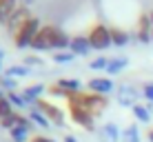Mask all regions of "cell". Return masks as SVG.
<instances>
[{"label": "cell", "instance_id": "6da1fadb", "mask_svg": "<svg viewBox=\"0 0 153 142\" xmlns=\"http://www.w3.org/2000/svg\"><path fill=\"white\" fill-rule=\"evenodd\" d=\"M67 104H80V107H84L87 111H91L93 115L104 113V109L109 107V98L107 96H100V93H91V91H73L67 96Z\"/></svg>", "mask_w": 153, "mask_h": 142}, {"label": "cell", "instance_id": "7a4b0ae2", "mask_svg": "<svg viewBox=\"0 0 153 142\" xmlns=\"http://www.w3.org/2000/svg\"><path fill=\"white\" fill-rule=\"evenodd\" d=\"M87 38H89L91 49H98V51H104V49H109V47L113 45V42H111V29H109L104 22L93 25V27L89 29Z\"/></svg>", "mask_w": 153, "mask_h": 142}, {"label": "cell", "instance_id": "3957f363", "mask_svg": "<svg viewBox=\"0 0 153 142\" xmlns=\"http://www.w3.org/2000/svg\"><path fill=\"white\" fill-rule=\"evenodd\" d=\"M40 29H42L40 18L31 16V18L27 20V25H25V27L13 36V45L18 47V49H27V47H31V42H33V38H36V33H38Z\"/></svg>", "mask_w": 153, "mask_h": 142}, {"label": "cell", "instance_id": "277c9868", "mask_svg": "<svg viewBox=\"0 0 153 142\" xmlns=\"http://www.w3.org/2000/svg\"><path fill=\"white\" fill-rule=\"evenodd\" d=\"M69 115L71 120L76 124H80V127H84L87 131H93L96 129V115H93L91 111H87L84 107H80V104H69Z\"/></svg>", "mask_w": 153, "mask_h": 142}, {"label": "cell", "instance_id": "5b68a950", "mask_svg": "<svg viewBox=\"0 0 153 142\" xmlns=\"http://www.w3.org/2000/svg\"><path fill=\"white\" fill-rule=\"evenodd\" d=\"M33 109H38V111L45 113V118L49 120V122H53L56 127H62L65 124V113H62L60 107H56L53 102H47V100H38V102L33 104Z\"/></svg>", "mask_w": 153, "mask_h": 142}, {"label": "cell", "instance_id": "8992f818", "mask_svg": "<svg viewBox=\"0 0 153 142\" xmlns=\"http://www.w3.org/2000/svg\"><path fill=\"white\" fill-rule=\"evenodd\" d=\"M53 31H56L53 25H42V29L36 33L33 42H31V49H36V51H49L51 49V40H53Z\"/></svg>", "mask_w": 153, "mask_h": 142}, {"label": "cell", "instance_id": "52a82bcc", "mask_svg": "<svg viewBox=\"0 0 153 142\" xmlns=\"http://www.w3.org/2000/svg\"><path fill=\"white\" fill-rule=\"evenodd\" d=\"M29 18H31L29 9L20 4V9H18V11H16V13L11 16V20H9V22L4 25V27H7V31H9V33H11V36H16V33H18L20 29L25 27V25H27V20H29Z\"/></svg>", "mask_w": 153, "mask_h": 142}, {"label": "cell", "instance_id": "ba28073f", "mask_svg": "<svg viewBox=\"0 0 153 142\" xmlns=\"http://www.w3.org/2000/svg\"><path fill=\"white\" fill-rule=\"evenodd\" d=\"M135 38H138L142 45L153 42V22H151L149 13H142V16H140V20H138V33H135Z\"/></svg>", "mask_w": 153, "mask_h": 142}, {"label": "cell", "instance_id": "9c48e42d", "mask_svg": "<svg viewBox=\"0 0 153 142\" xmlns=\"http://www.w3.org/2000/svg\"><path fill=\"white\" fill-rule=\"evenodd\" d=\"M87 89L91 93H100V96H109V93L115 89L113 80L111 78H91V80L87 82Z\"/></svg>", "mask_w": 153, "mask_h": 142}, {"label": "cell", "instance_id": "30bf717a", "mask_svg": "<svg viewBox=\"0 0 153 142\" xmlns=\"http://www.w3.org/2000/svg\"><path fill=\"white\" fill-rule=\"evenodd\" d=\"M138 96H140V91L133 85H122L120 91H118V102L122 104V107H135V104H138L135 102Z\"/></svg>", "mask_w": 153, "mask_h": 142}, {"label": "cell", "instance_id": "8fae6325", "mask_svg": "<svg viewBox=\"0 0 153 142\" xmlns=\"http://www.w3.org/2000/svg\"><path fill=\"white\" fill-rule=\"evenodd\" d=\"M20 9V0H0V25H7Z\"/></svg>", "mask_w": 153, "mask_h": 142}, {"label": "cell", "instance_id": "7c38bea8", "mask_svg": "<svg viewBox=\"0 0 153 142\" xmlns=\"http://www.w3.org/2000/svg\"><path fill=\"white\" fill-rule=\"evenodd\" d=\"M69 49H71V54H73V56H89V51H91L89 38H87V36H73Z\"/></svg>", "mask_w": 153, "mask_h": 142}, {"label": "cell", "instance_id": "4fadbf2b", "mask_svg": "<svg viewBox=\"0 0 153 142\" xmlns=\"http://www.w3.org/2000/svg\"><path fill=\"white\" fill-rule=\"evenodd\" d=\"M47 89H45V85H38V82H36V85H29L27 89H22V96H25V100H27V102L31 104V107H33L36 102H38V100H42V93H45Z\"/></svg>", "mask_w": 153, "mask_h": 142}, {"label": "cell", "instance_id": "5bb4252c", "mask_svg": "<svg viewBox=\"0 0 153 142\" xmlns=\"http://www.w3.org/2000/svg\"><path fill=\"white\" fill-rule=\"evenodd\" d=\"M69 45H71V38L65 33L62 29H58L53 31V40H51V49H56V51H65V49H69Z\"/></svg>", "mask_w": 153, "mask_h": 142}, {"label": "cell", "instance_id": "9a60e30c", "mask_svg": "<svg viewBox=\"0 0 153 142\" xmlns=\"http://www.w3.org/2000/svg\"><path fill=\"white\" fill-rule=\"evenodd\" d=\"M102 135L107 142H120L122 140V131H120V127L115 122H107L102 127Z\"/></svg>", "mask_w": 153, "mask_h": 142}, {"label": "cell", "instance_id": "2e32d148", "mask_svg": "<svg viewBox=\"0 0 153 142\" xmlns=\"http://www.w3.org/2000/svg\"><path fill=\"white\" fill-rule=\"evenodd\" d=\"M27 118L31 120V124H36V127H40V129H51V122L45 118V113H42V111H38V109H29Z\"/></svg>", "mask_w": 153, "mask_h": 142}, {"label": "cell", "instance_id": "e0dca14e", "mask_svg": "<svg viewBox=\"0 0 153 142\" xmlns=\"http://www.w3.org/2000/svg\"><path fill=\"white\" fill-rule=\"evenodd\" d=\"M129 33H126L124 29H118V27H113L111 29V42L115 45V47H126L129 45Z\"/></svg>", "mask_w": 153, "mask_h": 142}, {"label": "cell", "instance_id": "ac0fdd59", "mask_svg": "<svg viewBox=\"0 0 153 142\" xmlns=\"http://www.w3.org/2000/svg\"><path fill=\"white\" fill-rule=\"evenodd\" d=\"M126 65H129V60H126V58H111L104 71H107L109 76H115V73H120V71H122Z\"/></svg>", "mask_w": 153, "mask_h": 142}, {"label": "cell", "instance_id": "d6986e66", "mask_svg": "<svg viewBox=\"0 0 153 142\" xmlns=\"http://www.w3.org/2000/svg\"><path fill=\"white\" fill-rule=\"evenodd\" d=\"M29 131H31V129L20 127V124H18L16 129L9 131V135H11V140H13V142H29V140H31V138H29Z\"/></svg>", "mask_w": 153, "mask_h": 142}, {"label": "cell", "instance_id": "ffe728a7", "mask_svg": "<svg viewBox=\"0 0 153 142\" xmlns=\"http://www.w3.org/2000/svg\"><path fill=\"white\" fill-rule=\"evenodd\" d=\"M7 100L13 104V109L18 107V109H27L29 107V102L25 100V96L22 93H18V91H7Z\"/></svg>", "mask_w": 153, "mask_h": 142}, {"label": "cell", "instance_id": "44dd1931", "mask_svg": "<svg viewBox=\"0 0 153 142\" xmlns=\"http://www.w3.org/2000/svg\"><path fill=\"white\" fill-rule=\"evenodd\" d=\"M122 142H140V129L138 124H129L122 131Z\"/></svg>", "mask_w": 153, "mask_h": 142}, {"label": "cell", "instance_id": "7402d4cb", "mask_svg": "<svg viewBox=\"0 0 153 142\" xmlns=\"http://www.w3.org/2000/svg\"><path fill=\"white\" fill-rule=\"evenodd\" d=\"M56 85H58V87H62L65 91H69V93H73V91H80V87H82L80 82L76 80V78H60V80H58Z\"/></svg>", "mask_w": 153, "mask_h": 142}, {"label": "cell", "instance_id": "603a6c76", "mask_svg": "<svg viewBox=\"0 0 153 142\" xmlns=\"http://www.w3.org/2000/svg\"><path fill=\"white\" fill-rule=\"evenodd\" d=\"M4 76H9V78L29 76V67H25V65H11V67H7V69H4Z\"/></svg>", "mask_w": 153, "mask_h": 142}, {"label": "cell", "instance_id": "cb8c5ba5", "mask_svg": "<svg viewBox=\"0 0 153 142\" xmlns=\"http://www.w3.org/2000/svg\"><path fill=\"white\" fill-rule=\"evenodd\" d=\"M133 115L140 120V122H151V111H149V107H144V104H135L133 107Z\"/></svg>", "mask_w": 153, "mask_h": 142}, {"label": "cell", "instance_id": "d4e9b609", "mask_svg": "<svg viewBox=\"0 0 153 142\" xmlns=\"http://www.w3.org/2000/svg\"><path fill=\"white\" fill-rule=\"evenodd\" d=\"M78 56H73L71 51H56L53 54V62H58V65H69V62H73Z\"/></svg>", "mask_w": 153, "mask_h": 142}, {"label": "cell", "instance_id": "484cf974", "mask_svg": "<svg viewBox=\"0 0 153 142\" xmlns=\"http://www.w3.org/2000/svg\"><path fill=\"white\" fill-rule=\"evenodd\" d=\"M11 113H16V109H13V104L7 100V93H4V96L0 98V120L7 118V115H11Z\"/></svg>", "mask_w": 153, "mask_h": 142}, {"label": "cell", "instance_id": "4316f807", "mask_svg": "<svg viewBox=\"0 0 153 142\" xmlns=\"http://www.w3.org/2000/svg\"><path fill=\"white\" fill-rule=\"evenodd\" d=\"M18 118H20V113H11V115H7V118L0 120V127L7 129V131L16 129V127H18Z\"/></svg>", "mask_w": 153, "mask_h": 142}, {"label": "cell", "instance_id": "83f0119b", "mask_svg": "<svg viewBox=\"0 0 153 142\" xmlns=\"http://www.w3.org/2000/svg\"><path fill=\"white\" fill-rule=\"evenodd\" d=\"M109 60H111V58H107V56H98V58H93V60L89 62V67H91V69H96V71H100V69H107Z\"/></svg>", "mask_w": 153, "mask_h": 142}, {"label": "cell", "instance_id": "f1b7e54d", "mask_svg": "<svg viewBox=\"0 0 153 142\" xmlns=\"http://www.w3.org/2000/svg\"><path fill=\"white\" fill-rule=\"evenodd\" d=\"M16 87H18L16 78H9V76H4V73H0V89H7V91H13Z\"/></svg>", "mask_w": 153, "mask_h": 142}, {"label": "cell", "instance_id": "f546056e", "mask_svg": "<svg viewBox=\"0 0 153 142\" xmlns=\"http://www.w3.org/2000/svg\"><path fill=\"white\" fill-rule=\"evenodd\" d=\"M142 96L149 100V102H153V82H146V85L142 87Z\"/></svg>", "mask_w": 153, "mask_h": 142}, {"label": "cell", "instance_id": "4dcf8cb0", "mask_svg": "<svg viewBox=\"0 0 153 142\" xmlns=\"http://www.w3.org/2000/svg\"><path fill=\"white\" fill-rule=\"evenodd\" d=\"M40 58H36V56H29V58H25V67H33V65H40Z\"/></svg>", "mask_w": 153, "mask_h": 142}, {"label": "cell", "instance_id": "1f68e13d", "mask_svg": "<svg viewBox=\"0 0 153 142\" xmlns=\"http://www.w3.org/2000/svg\"><path fill=\"white\" fill-rule=\"evenodd\" d=\"M29 142H56L53 138H49V135H33Z\"/></svg>", "mask_w": 153, "mask_h": 142}, {"label": "cell", "instance_id": "d6a6232c", "mask_svg": "<svg viewBox=\"0 0 153 142\" xmlns=\"http://www.w3.org/2000/svg\"><path fill=\"white\" fill-rule=\"evenodd\" d=\"M65 142H80V140H78V138H76V135H71V133H67V135H65Z\"/></svg>", "mask_w": 153, "mask_h": 142}, {"label": "cell", "instance_id": "836d02e7", "mask_svg": "<svg viewBox=\"0 0 153 142\" xmlns=\"http://www.w3.org/2000/svg\"><path fill=\"white\" fill-rule=\"evenodd\" d=\"M36 0H20V4H22V7H29V4H33Z\"/></svg>", "mask_w": 153, "mask_h": 142}, {"label": "cell", "instance_id": "e575fe53", "mask_svg": "<svg viewBox=\"0 0 153 142\" xmlns=\"http://www.w3.org/2000/svg\"><path fill=\"white\" fill-rule=\"evenodd\" d=\"M149 140H151V142H153V129H151V131H149Z\"/></svg>", "mask_w": 153, "mask_h": 142}, {"label": "cell", "instance_id": "d590c367", "mask_svg": "<svg viewBox=\"0 0 153 142\" xmlns=\"http://www.w3.org/2000/svg\"><path fill=\"white\" fill-rule=\"evenodd\" d=\"M2 58H4V51H2V49H0V60H2Z\"/></svg>", "mask_w": 153, "mask_h": 142}, {"label": "cell", "instance_id": "8d00e7d4", "mask_svg": "<svg viewBox=\"0 0 153 142\" xmlns=\"http://www.w3.org/2000/svg\"><path fill=\"white\" fill-rule=\"evenodd\" d=\"M2 96H4V91H2V89H0V98H2Z\"/></svg>", "mask_w": 153, "mask_h": 142}, {"label": "cell", "instance_id": "74e56055", "mask_svg": "<svg viewBox=\"0 0 153 142\" xmlns=\"http://www.w3.org/2000/svg\"><path fill=\"white\" fill-rule=\"evenodd\" d=\"M0 65H2V60H0Z\"/></svg>", "mask_w": 153, "mask_h": 142}]
</instances>
